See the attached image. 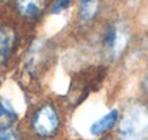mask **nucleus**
Wrapping results in <instances>:
<instances>
[{"instance_id": "obj_1", "label": "nucleus", "mask_w": 148, "mask_h": 140, "mask_svg": "<svg viewBox=\"0 0 148 140\" xmlns=\"http://www.w3.org/2000/svg\"><path fill=\"white\" fill-rule=\"evenodd\" d=\"M66 100L45 97L39 100L27 116V130L35 140L58 139L66 126Z\"/></svg>"}, {"instance_id": "obj_2", "label": "nucleus", "mask_w": 148, "mask_h": 140, "mask_svg": "<svg viewBox=\"0 0 148 140\" xmlns=\"http://www.w3.org/2000/svg\"><path fill=\"white\" fill-rule=\"evenodd\" d=\"M115 126L119 140H148V99L127 103Z\"/></svg>"}, {"instance_id": "obj_3", "label": "nucleus", "mask_w": 148, "mask_h": 140, "mask_svg": "<svg viewBox=\"0 0 148 140\" xmlns=\"http://www.w3.org/2000/svg\"><path fill=\"white\" fill-rule=\"evenodd\" d=\"M131 42V29L122 20L111 22L101 34V53L109 62L118 60Z\"/></svg>"}, {"instance_id": "obj_4", "label": "nucleus", "mask_w": 148, "mask_h": 140, "mask_svg": "<svg viewBox=\"0 0 148 140\" xmlns=\"http://www.w3.org/2000/svg\"><path fill=\"white\" fill-rule=\"evenodd\" d=\"M55 51L49 42L38 40L35 42L25 59V72L29 77V82H40L43 76H46L48 70L53 63Z\"/></svg>"}, {"instance_id": "obj_5", "label": "nucleus", "mask_w": 148, "mask_h": 140, "mask_svg": "<svg viewBox=\"0 0 148 140\" xmlns=\"http://www.w3.org/2000/svg\"><path fill=\"white\" fill-rule=\"evenodd\" d=\"M103 76H105V72H102L101 69H95V67L79 72L76 76H73L71 82L68 96L65 97L66 103L68 104L72 103V107L82 103L92 90H97L99 83H102Z\"/></svg>"}, {"instance_id": "obj_6", "label": "nucleus", "mask_w": 148, "mask_h": 140, "mask_svg": "<svg viewBox=\"0 0 148 140\" xmlns=\"http://www.w3.org/2000/svg\"><path fill=\"white\" fill-rule=\"evenodd\" d=\"M49 0H14V7L19 16L25 20L33 22L40 19L46 10Z\"/></svg>"}, {"instance_id": "obj_7", "label": "nucleus", "mask_w": 148, "mask_h": 140, "mask_svg": "<svg viewBox=\"0 0 148 140\" xmlns=\"http://www.w3.org/2000/svg\"><path fill=\"white\" fill-rule=\"evenodd\" d=\"M17 43L16 30L10 26H0V66L6 64Z\"/></svg>"}, {"instance_id": "obj_8", "label": "nucleus", "mask_w": 148, "mask_h": 140, "mask_svg": "<svg viewBox=\"0 0 148 140\" xmlns=\"http://www.w3.org/2000/svg\"><path fill=\"white\" fill-rule=\"evenodd\" d=\"M103 0H78V20L82 24H91L101 13Z\"/></svg>"}, {"instance_id": "obj_9", "label": "nucleus", "mask_w": 148, "mask_h": 140, "mask_svg": "<svg viewBox=\"0 0 148 140\" xmlns=\"http://www.w3.org/2000/svg\"><path fill=\"white\" fill-rule=\"evenodd\" d=\"M118 117H119V110L114 109V110L108 112L103 117H101L95 123H92V126L89 127L91 135H94V136H102V135H105L106 132H109L111 129L115 127V124L118 122Z\"/></svg>"}, {"instance_id": "obj_10", "label": "nucleus", "mask_w": 148, "mask_h": 140, "mask_svg": "<svg viewBox=\"0 0 148 140\" xmlns=\"http://www.w3.org/2000/svg\"><path fill=\"white\" fill-rule=\"evenodd\" d=\"M17 119L16 113L9 109L3 101H0V127L1 126H12V123Z\"/></svg>"}, {"instance_id": "obj_11", "label": "nucleus", "mask_w": 148, "mask_h": 140, "mask_svg": "<svg viewBox=\"0 0 148 140\" xmlns=\"http://www.w3.org/2000/svg\"><path fill=\"white\" fill-rule=\"evenodd\" d=\"M0 140H22L20 135L12 126H1L0 127Z\"/></svg>"}, {"instance_id": "obj_12", "label": "nucleus", "mask_w": 148, "mask_h": 140, "mask_svg": "<svg viewBox=\"0 0 148 140\" xmlns=\"http://www.w3.org/2000/svg\"><path fill=\"white\" fill-rule=\"evenodd\" d=\"M71 3H72V0H55V1H53V4H52L50 11H52V13H55V14H58V13H60V11L66 10V9L71 6Z\"/></svg>"}, {"instance_id": "obj_13", "label": "nucleus", "mask_w": 148, "mask_h": 140, "mask_svg": "<svg viewBox=\"0 0 148 140\" xmlns=\"http://www.w3.org/2000/svg\"><path fill=\"white\" fill-rule=\"evenodd\" d=\"M143 89H144V92H145V96H147V99H148V70H147V73H145L144 82H143Z\"/></svg>"}, {"instance_id": "obj_14", "label": "nucleus", "mask_w": 148, "mask_h": 140, "mask_svg": "<svg viewBox=\"0 0 148 140\" xmlns=\"http://www.w3.org/2000/svg\"><path fill=\"white\" fill-rule=\"evenodd\" d=\"M0 1H9V0H0Z\"/></svg>"}]
</instances>
